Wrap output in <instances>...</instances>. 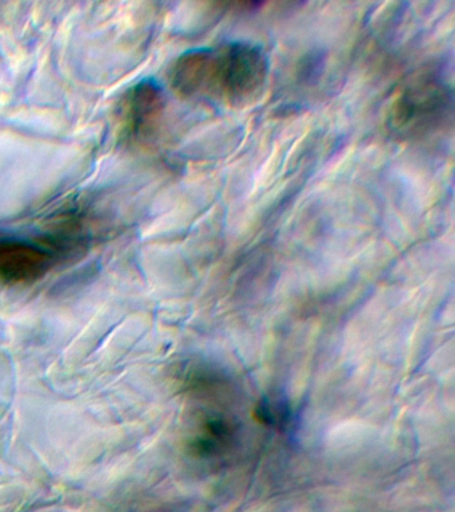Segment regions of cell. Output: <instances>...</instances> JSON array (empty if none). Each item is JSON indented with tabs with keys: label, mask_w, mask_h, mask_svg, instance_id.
<instances>
[{
	"label": "cell",
	"mask_w": 455,
	"mask_h": 512,
	"mask_svg": "<svg viewBox=\"0 0 455 512\" xmlns=\"http://www.w3.org/2000/svg\"><path fill=\"white\" fill-rule=\"evenodd\" d=\"M258 419L262 420V423L267 426H285L287 418H289V411L283 406L279 400H262V403L257 407L255 411Z\"/></svg>",
	"instance_id": "5b68a950"
},
{
	"label": "cell",
	"mask_w": 455,
	"mask_h": 512,
	"mask_svg": "<svg viewBox=\"0 0 455 512\" xmlns=\"http://www.w3.org/2000/svg\"><path fill=\"white\" fill-rule=\"evenodd\" d=\"M47 248L27 239L0 236V280L7 283L34 282L53 266Z\"/></svg>",
	"instance_id": "277c9868"
},
{
	"label": "cell",
	"mask_w": 455,
	"mask_h": 512,
	"mask_svg": "<svg viewBox=\"0 0 455 512\" xmlns=\"http://www.w3.org/2000/svg\"><path fill=\"white\" fill-rule=\"evenodd\" d=\"M270 60L263 47L230 42L193 48L171 64L169 82L183 99L226 107H246L262 96Z\"/></svg>",
	"instance_id": "6da1fadb"
},
{
	"label": "cell",
	"mask_w": 455,
	"mask_h": 512,
	"mask_svg": "<svg viewBox=\"0 0 455 512\" xmlns=\"http://www.w3.org/2000/svg\"><path fill=\"white\" fill-rule=\"evenodd\" d=\"M166 110V96L161 84L143 79L131 87L121 108L122 130L130 140L143 142L153 138Z\"/></svg>",
	"instance_id": "3957f363"
},
{
	"label": "cell",
	"mask_w": 455,
	"mask_h": 512,
	"mask_svg": "<svg viewBox=\"0 0 455 512\" xmlns=\"http://www.w3.org/2000/svg\"><path fill=\"white\" fill-rule=\"evenodd\" d=\"M453 88L435 70H422L407 79L387 108L386 127L394 138L425 139L453 119Z\"/></svg>",
	"instance_id": "7a4b0ae2"
}]
</instances>
